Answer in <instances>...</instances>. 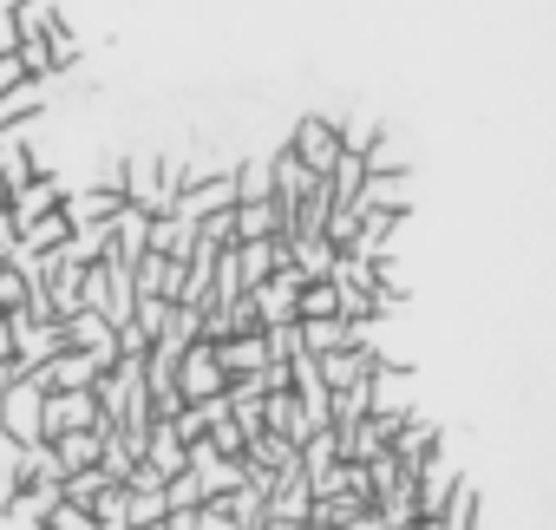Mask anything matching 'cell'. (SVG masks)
Listing matches in <instances>:
<instances>
[{
    "mask_svg": "<svg viewBox=\"0 0 556 530\" xmlns=\"http://www.w3.org/2000/svg\"><path fill=\"white\" fill-rule=\"evenodd\" d=\"M268 164H275V190H268V197H282V203H302L315 184H328V177H315L295 151H268Z\"/></svg>",
    "mask_w": 556,
    "mask_h": 530,
    "instance_id": "cell-6",
    "label": "cell"
},
{
    "mask_svg": "<svg viewBox=\"0 0 556 530\" xmlns=\"http://www.w3.org/2000/svg\"><path fill=\"white\" fill-rule=\"evenodd\" d=\"M14 47H21V34H14V14L0 8V53H14Z\"/></svg>",
    "mask_w": 556,
    "mask_h": 530,
    "instance_id": "cell-13",
    "label": "cell"
},
{
    "mask_svg": "<svg viewBox=\"0 0 556 530\" xmlns=\"http://www.w3.org/2000/svg\"><path fill=\"white\" fill-rule=\"evenodd\" d=\"M40 400H47L40 374H21V380L0 387V439H8V445H34L40 439Z\"/></svg>",
    "mask_w": 556,
    "mask_h": 530,
    "instance_id": "cell-1",
    "label": "cell"
},
{
    "mask_svg": "<svg viewBox=\"0 0 556 530\" xmlns=\"http://www.w3.org/2000/svg\"><path fill=\"white\" fill-rule=\"evenodd\" d=\"M131 530H164V517H157V523H131Z\"/></svg>",
    "mask_w": 556,
    "mask_h": 530,
    "instance_id": "cell-14",
    "label": "cell"
},
{
    "mask_svg": "<svg viewBox=\"0 0 556 530\" xmlns=\"http://www.w3.org/2000/svg\"><path fill=\"white\" fill-rule=\"evenodd\" d=\"M8 14H14V34H21V40H34V34H66V21H60L53 0H8Z\"/></svg>",
    "mask_w": 556,
    "mask_h": 530,
    "instance_id": "cell-7",
    "label": "cell"
},
{
    "mask_svg": "<svg viewBox=\"0 0 556 530\" xmlns=\"http://www.w3.org/2000/svg\"><path fill=\"white\" fill-rule=\"evenodd\" d=\"M47 118V79H27V86H14L8 99H0V138L8 131H27V125H40Z\"/></svg>",
    "mask_w": 556,
    "mask_h": 530,
    "instance_id": "cell-4",
    "label": "cell"
},
{
    "mask_svg": "<svg viewBox=\"0 0 556 530\" xmlns=\"http://www.w3.org/2000/svg\"><path fill=\"white\" fill-rule=\"evenodd\" d=\"M361 184H367V157L348 144V151L334 157V171H328V190H334V197H361Z\"/></svg>",
    "mask_w": 556,
    "mask_h": 530,
    "instance_id": "cell-10",
    "label": "cell"
},
{
    "mask_svg": "<svg viewBox=\"0 0 556 530\" xmlns=\"http://www.w3.org/2000/svg\"><path fill=\"white\" fill-rule=\"evenodd\" d=\"M14 86H27V66H21V53H0V99H8Z\"/></svg>",
    "mask_w": 556,
    "mask_h": 530,
    "instance_id": "cell-12",
    "label": "cell"
},
{
    "mask_svg": "<svg viewBox=\"0 0 556 530\" xmlns=\"http://www.w3.org/2000/svg\"><path fill=\"white\" fill-rule=\"evenodd\" d=\"M99 530H125V484H99V497L86 504Z\"/></svg>",
    "mask_w": 556,
    "mask_h": 530,
    "instance_id": "cell-11",
    "label": "cell"
},
{
    "mask_svg": "<svg viewBox=\"0 0 556 530\" xmlns=\"http://www.w3.org/2000/svg\"><path fill=\"white\" fill-rule=\"evenodd\" d=\"M229 177H236V203H262V197L275 190V164H268V151L242 157V171H229Z\"/></svg>",
    "mask_w": 556,
    "mask_h": 530,
    "instance_id": "cell-8",
    "label": "cell"
},
{
    "mask_svg": "<svg viewBox=\"0 0 556 530\" xmlns=\"http://www.w3.org/2000/svg\"><path fill=\"white\" fill-rule=\"evenodd\" d=\"M229 216H236V236H275V229H282L275 197H262V203H229Z\"/></svg>",
    "mask_w": 556,
    "mask_h": 530,
    "instance_id": "cell-9",
    "label": "cell"
},
{
    "mask_svg": "<svg viewBox=\"0 0 556 530\" xmlns=\"http://www.w3.org/2000/svg\"><path fill=\"white\" fill-rule=\"evenodd\" d=\"M432 523H439V530H478V523H484V491L458 471V484L445 491V504H439V517H432Z\"/></svg>",
    "mask_w": 556,
    "mask_h": 530,
    "instance_id": "cell-5",
    "label": "cell"
},
{
    "mask_svg": "<svg viewBox=\"0 0 556 530\" xmlns=\"http://www.w3.org/2000/svg\"><path fill=\"white\" fill-rule=\"evenodd\" d=\"M79 426H99V400H92V387H47V400H40V439L79 432Z\"/></svg>",
    "mask_w": 556,
    "mask_h": 530,
    "instance_id": "cell-3",
    "label": "cell"
},
{
    "mask_svg": "<svg viewBox=\"0 0 556 530\" xmlns=\"http://www.w3.org/2000/svg\"><path fill=\"white\" fill-rule=\"evenodd\" d=\"M289 151H295L315 177H328V171H334V157H341L348 144H341V125H334V118L302 112V118H295V131H289Z\"/></svg>",
    "mask_w": 556,
    "mask_h": 530,
    "instance_id": "cell-2",
    "label": "cell"
},
{
    "mask_svg": "<svg viewBox=\"0 0 556 530\" xmlns=\"http://www.w3.org/2000/svg\"><path fill=\"white\" fill-rule=\"evenodd\" d=\"M295 530H321V523H295Z\"/></svg>",
    "mask_w": 556,
    "mask_h": 530,
    "instance_id": "cell-15",
    "label": "cell"
}]
</instances>
